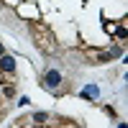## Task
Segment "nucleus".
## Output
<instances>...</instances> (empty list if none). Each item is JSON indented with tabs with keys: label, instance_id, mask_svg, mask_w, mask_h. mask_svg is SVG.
<instances>
[{
	"label": "nucleus",
	"instance_id": "nucleus-1",
	"mask_svg": "<svg viewBox=\"0 0 128 128\" xmlns=\"http://www.w3.org/2000/svg\"><path fill=\"white\" fill-rule=\"evenodd\" d=\"M41 87L49 90V92H59L64 87V74L59 69H54V67L44 69V74H41Z\"/></svg>",
	"mask_w": 128,
	"mask_h": 128
},
{
	"label": "nucleus",
	"instance_id": "nucleus-2",
	"mask_svg": "<svg viewBox=\"0 0 128 128\" xmlns=\"http://www.w3.org/2000/svg\"><path fill=\"white\" fill-rule=\"evenodd\" d=\"M80 98H82V100L95 102V100L100 98V87H98V84H87V87H82V90H80Z\"/></svg>",
	"mask_w": 128,
	"mask_h": 128
},
{
	"label": "nucleus",
	"instance_id": "nucleus-3",
	"mask_svg": "<svg viewBox=\"0 0 128 128\" xmlns=\"http://www.w3.org/2000/svg\"><path fill=\"white\" fill-rule=\"evenodd\" d=\"M0 72H5V74H13V72H16V59L10 56V54H3V56H0Z\"/></svg>",
	"mask_w": 128,
	"mask_h": 128
},
{
	"label": "nucleus",
	"instance_id": "nucleus-4",
	"mask_svg": "<svg viewBox=\"0 0 128 128\" xmlns=\"http://www.w3.org/2000/svg\"><path fill=\"white\" fill-rule=\"evenodd\" d=\"M31 120H34L36 126H44V123L49 120V113H46V110H36V113H34V118H31Z\"/></svg>",
	"mask_w": 128,
	"mask_h": 128
},
{
	"label": "nucleus",
	"instance_id": "nucleus-5",
	"mask_svg": "<svg viewBox=\"0 0 128 128\" xmlns=\"http://www.w3.org/2000/svg\"><path fill=\"white\" fill-rule=\"evenodd\" d=\"M115 38H118V41H126V38H128L126 26H118V28H115Z\"/></svg>",
	"mask_w": 128,
	"mask_h": 128
},
{
	"label": "nucleus",
	"instance_id": "nucleus-6",
	"mask_svg": "<svg viewBox=\"0 0 128 128\" xmlns=\"http://www.w3.org/2000/svg\"><path fill=\"white\" fill-rule=\"evenodd\" d=\"M28 102H31L28 95H20V98H18V105H20V108H23V105H28Z\"/></svg>",
	"mask_w": 128,
	"mask_h": 128
},
{
	"label": "nucleus",
	"instance_id": "nucleus-7",
	"mask_svg": "<svg viewBox=\"0 0 128 128\" xmlns=\"http://www.w3.org/2000/svg\"><path fill=\"white\" fill-rule=\"evenodd\" d=\"M3 92H5V98H13V95H16V87H5Z\"/></svg>",
	"mask_w": 128,
	"mask_h": 128
},
{
	"label": "nucleus",
	"instance_id": "nucleus-8",
	"mask_svg": "<svg viewBox=\"0 0 128 128\" xmlns=\"http://www.w3.org/2000/svg\"><path fill=\"white\" fill-rule=\"evenodd\" d=\"M5 54V46H3V41H0V56H3Z\"/></svg>",
	"mask_w": 128,
	"mask_h": 128
},
{
	"label": "nucleus",
	"instance_id": "nucleus-9",
	"mask_svg": "<svg viewBox=\"0 0 128 128\" xmlns=\"http://www.w3.org/2000/svg\"><path fill=\"white\" fill-rule=\"evenodd\" d=\"M118 128H128V126H126V123H118Z\"/></svg>",
	"mask_w": 128,
	"mask_h": 128
}]
</instances>
